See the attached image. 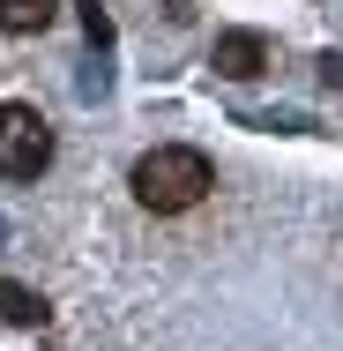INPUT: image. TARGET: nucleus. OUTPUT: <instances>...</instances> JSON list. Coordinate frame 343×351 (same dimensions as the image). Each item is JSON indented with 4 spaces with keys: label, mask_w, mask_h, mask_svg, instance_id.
<instances>
[{
    "label": "nucleus",
    "mask_w": 343,
    "mask_h": 351,
    "mask_svg": "<svg viewBox=\"0 0 343 351\" xmlns=\"http://www.w3.org/2000/svg\"><path fill=\"white\" fill-rule=\"evenodd\" d=\"M209 68L231 75V82H254V75L269 68V38H262V30H224L216 53H209Z\"/></svg>",
    "instance_id": "7ed1b4c3"
},
{
    "label": "nucleus",
    "mask_w": 343,
    "mask_h": 351,
    "mask_svg": "<svg viewBox=\"0 0 343 351\" xmlns=\"http://www.w3.org/2000/svg\"><path fill=\"white\" fill-rule=\"evenodd\" d=\"M45 23H53V0H0V30L23 38V30H45Z\"/></svg>",
    "instance_id": "20e7f679"
},
{
    "label": "nucleus",
    "mask_w": 343,
    "mask_h": 351,
    "mask_svg": "<svg viewBox=\"0 0 343 351\" xmlns=\"http://www.w3.org/2000/svg\"><path fill=\"white\" fill-rule=\"evenodd\" d=\"M53 165V128L38 105H0V180H38Z\"/></svg>",
    "instance_id": "f03ea898"
},
{
    "label": "nucleus",
    "mask_w": 343,
    "mask_h": 351,
    "mask_svg": "<svg viewBox=\"0 0 343 351\" xmlns=\"http://www.w3.org/2000/svg\"><path fill=\"white\" fill-rule=\"evenodd\" d=\"M0 314H8V322H45V306H38L23 284H0Z\"/></svg>",
    "instance_id": "39448f33"
},
{
    "label": "nucleus",
    "mask_w": 343,
    "mask_h": 351,
    "mask_svg": "<svg viewBox=\"0 0 343 351\" xmlns=\"http://www.w3.org/2000/svg\"><path fill=\"white\" fill-rule=\"evenodd\" d=\"M209 187H216V172H209L202 149H187V142H164V149H149V157L135 165V202H142V210H157V217L194 210Z\"/></svg>",
    "instance_id": "f257e3e1"
},
{
    "label": "nucleus",
    "mask_w": 343,
    "mask_h": 351,
    "mask_svg": "<svg viewBox=\"0 0 343 351\" xmlns=\"http://www.w3.org/2000/svg\"><path fill=\"white\" fill-rule=\"evenodd\" d=\"M82 8V23H90V38H105V15H97V0H75Z\"/></svg>",
    "instance_id": "423d86ee"
}]
</instances>
